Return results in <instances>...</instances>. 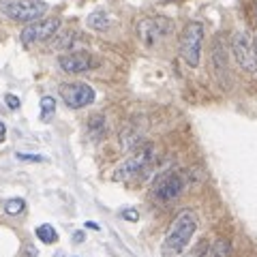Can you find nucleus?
Wrapping results in <instances>:
<instances>
[{
    "label": "nucleus",
    "mask_w": 257,
    "mask_h": 257,
    "mask_svg": "<svg viewBox=\"0 0 257 257\" xmlns=\"http://www.w3.org/2000/svg\"><path fill=\"white\" fill-rule=\"evenodd\" d=\"M202 41H204V26L202 22H189L180 35V58L195 69L202 58Z\"/></svg>",
    "instance_id": "obj_3"
},
{
    "label": "nucleus",
    "mask_w": 257,
    "mask_h": 257,
    "mask_svg": "<svg viewBox=\"0 0 257 257\" xmlns=\"http://www.w3.org/2000/svg\"><path fill=\"white\" fill-rule=\"evenodd\" d=\"M88 28H92V30H107L109 28V18H107V13L105 11H94L88 15Z\"/></svg>",
    "instance_id": "obj_11"
},
{
    "label": "nucleus",
    "mask_w": 257,
    "mask_h": 257,
    "mask_svg": "<svg viewBox=\"0 0 257 257\" xmlns=\"http://www.w3.org/2000/svg\"><path fill=\"white\" fill-rule=\"evenodd\" d=\"M231 52H234V58L240 64V69H244L246 73H257V52L246 32H236L234 35Z\"/></svg>",
    "instance_id": "obj_5"
},
{
    "label": "nucleus",
    "mask_w": 257,
    "mask_h": 257,
    "mask_svg": "<svg viewBox=\"0 0 257 257\" xmlns=\"http://www.w3.org/2000/svg\"><path fill=\"white\" fill-rule=\"evenodd\" d=\"M0 11L13 22H35L47 13L43 0H0Z\"/></svg>",
    "instance_id": "obj_2"
},
{
    "label": "nucleus",
    "mask_w": 257,
    "mask_h": 257,
    "mask_svg": "<svg viewBox=\"0 0 257 257\" xmlns=\"http://www.w3.org/2000/svg\"><path fill=\"white\" fill-rule=\"evenodd\" d=\"M54 257H62V253H56V255H54Z\"/></svg>",
    "instance_id": "obj_23"
},
{
    "label": "nucleus",
    "mask_w": 257,
    "mask_h": 257,
    "mask_svg": "<svg viewBox=\"0 0 257 257\" xmlns=\"http://www.w3.org/2000/svg\"><path fill=\"white\" fill-rule=\"evenodd\" d=\"M26 255H28V257H37V248L32 246V244H28V246H26Z\"/></svg>",
    "instance_id": "obj_19"
},
{
    "label": "nucleus",
    "mask_w": 257,
    "mask_h": 257,
    "mask_svg": "<svg viewBox=\"0 0 257 257\" xmlns=\"http://www.w3.org/2000/svg\"><path fill=\"white\" fill-rule=\"evenodd\" d=\"M253 45H255V52H257V35H255V39H253Z\"/></svg>",
    "instance_id": "obj_22"
},
{
    "label": "nucleus",
    "mask_w": 257,
    "mask_h": 257,
    "mask_svg": "<svg viewBox=\"0 0 257 257\" xmlns=\"http://www.w3.org/2000/svg\"><path fill=\"white\" fill-rule=\"evenodd\" d=\"M5 103L9 105V109H20V99L15 94H5Z\"/></svg>",
    "instance_id": "obj_17"
},
{
    "label": "nucleus",
    "mask_w": 257,
    "mask_h": 257,
    "mask_svg": "<svg viewBox=\"0 0 257 257\" xmlns=\"http://www.w3.org/2000/svg\"><path fill=\"white\" fill-rule=\"evenodd\" d=\"M60 28V20H56V18H47V20H35V22H30L26 28L22 30V43L24 45H35V43H41V41H47L56 30Z\"/></svg>",
    "instance_id": "obj_7"
},
{
    "label": "nucleus",
    "mask_w": 257,
    "mask_h": 257,
    "mask_svg": "<svg viewBox=\"0 0 257 257\" xmlns=\"http://www.w3.org/2000/svg\"><path fill=\"white\" fill-rule=\"evenodd\" d=\"M84 240H86V234H84V231H75V234H73V242H75V244L84 242Z\"/></svg>",
    "instance_id": "obj_18"
},
{
    "label": "nucleus",
    "mask_w": 257,
    "mask_h": 257,
    "mask_svg": "<svg viewBox=\"0 0 257 257\" xmlns=\"http://www.w3.org/2000/svg\"><path fill=\"white\" fill-rule=\"evenodd\" d=\"M197 231V216L191 210H180L174 216V221L170 225L163 240V246H161V255L163 257H176L180 255L187 244L191 242L193 234Z\"/></svg>",
    "instance_id": "obj_1"
},
{
    "label": "nucleus",
    "mask_w": 257,
    "mask_h": 257,
    "mask_svg": "<svg viewBox=\"0 0 257 257\" xmlns=\"http://www.w3.org/2000/svg\"><path fill=\"white\" fill-rule=\"evenodd\" d=\"M60 96L71 109H82L94 101V90L84 82H69L60 86Z\"/></svg>",
    "instance_id": "obj_8"
},
{
    "label": "nucleus",
    "mask_w": 257,
    "mask_h": 257,
    "mask_svg": "<svg viewBox=\"0 0 257 257\" xmlns=\"http://www.w3.org/2000/svg\"><path fill=\"white\" fill-rule=\"evenodd\" d=\"M184 187H187V182H184V176L180 172L163 174L152 187V199L157 204H170L182 195Z\"/></svg>",
    "instance_id": "obj_4"
},
{
    "label": "nucleus",
    "mask_w": 257,
    "mask_h": 257,
    "mask_svg": "<svg viewBox=\"0 0 257 257\" xmlns=\"http://www.w3.org/2000/svg\"><path fill=\"white\" fill-rule=\"evenodd\" d=\"M92 56L88 52H71V54H62L58 58V67L67 73H84V71L92 69Z\"/></svg>",
    "instance_id": "obj_10"
},
{
    "label": "nucleus",
    "mask_w": 257,
    "mask_h": 257,
    "mask_svg": "<svg viewBox=\"0 0 257 257\" xmlns=\"http://www.w3.org/2000/svg\"><path fill=\"white\" fill-rule=\"evenodd\" d=\"M86 227H88V229H96V231L101 229V227H99V225H96L94 221H86Z\"/></svg>",
    "instance_id": "obj_21"
},
{
    "label": "nucleus",
    "mask_w": 257,
    "mask_h": 257,
    "mask_svg": "<svg viewBox=\"0 0 257 257\" xmlns=\"http://www.w3.org/2000/svg\"><path fill=\"white\" fill-rule=\"evenodd\" d=\"M138 32H140V39L144 41V45L152 47L172 32V20L161 18V15H157V18H146L140 22Z\"/></svg>",
    "instance_id": "obj_6"
},
{
    "label": "nucleus",
    "mask_w": 257,
    "mask_h": 257,
    "mask_svg": "<svg viewBox=\"0 0 257 257\" xmlns=\"http://www.w3.org/2000/svg\"><path fill=\"white\" fill-rule=\"evenodd\" d=\"M120 216H122L124 221H128V223H138L140 221V212L135 210V208H122Z\"/></svg>",
    "instance_id": "obj_15"
},
{
    "label": "nucleus",
    "mask_w": 257,
    "mask_h": 257,
    "mask_svg": "<svg viewBox=\"0 0 257 257\" xmlns=\"http://www.w3.org/2000/svg\"><path fill=\"white\" fill-rule=\"evenodd\" d=\"M56 114V101L52 99V96H43L41 99V114H39V118L43 120V122H50V120L54 118Z\"/></svg>",
    "instance_id": "obj_13"
},
{
    "label": "nucleus",
    "mask_w": 257,
    "mask_h": 257,
    "mask_svg": "<svg viewBox=\"0 0 257 257\" xmlns=\"http://www.w3.org/2000/svg\"><path fill=\"white\" fill-rule=\"evenodd\" d=\"M5 138H7V126L0 122V142H5Z\"/></svg>",
    "instance_id": "obj_20"
},
{
    "label": "nucleus",
    "mask_w": 257,
    "mask_h": 257,
    "mask_svg": "<svg viewBox=\"0 0 257 257\" xmlns=\"http://www.w3.org/2000/svg\"><path fill=\"white\" fill-rule=\"evenodd\" d=\"M150 161H152V148H144L140 152H135L133 157H128L122 165H118L111 178L118 180V182L131 180V178H135L138 174H142L144 170H146Z\"/></svg>",
    "instance_id": "obj_9"
},
{
    "label": "nucleus",
    "mask_w": 257,
    "mask_h": 257,
    "mask_svg": "<svg viewBox=\"0 0 257 257\" xmlns=\"http://www.w3.org/2000/svg\"><path fill=\"white\" fill-rule=\"evenodd\" d=\"M24 208H26V202H24L22 197H13V199H7L5 202V212L9 216H15V214L24 212Z\"/></svg>",
    "instance_id": "obj_14"
},
{
    "label": "nucleus",
    "mask_w": 257,
    "mask_h": 257,
    "mask_svg": "<svg viewBox=\"0 0 257 257\" xmlns=\"http://www.w3.org/2000/svg\"><path fill=\"white\" fill-rule=\"evenodd\" d=\"M35 234H37V238L41 240L43 244H54L56 240H58V231H56V229L52 227L50 223H45V225H39Z\"/></svg>",
    "instance_id": "obj_12"
},
{
    "label": "nucleus",
    "mask_w": 257,
    "mask_h": 257,
    "mask_svg": "<svg viewBox=\"0 0 257 257\" xmlns=\"http://www.w3.org/2000/svg\"><path fill=\"white\" fill-rule=\"evenodd\" d=\"M18 161H35V163H43L45 157L43 155H30V152H18Z\"/></svg>",
    "instance_id": "obj_16"
}]
</instances>
